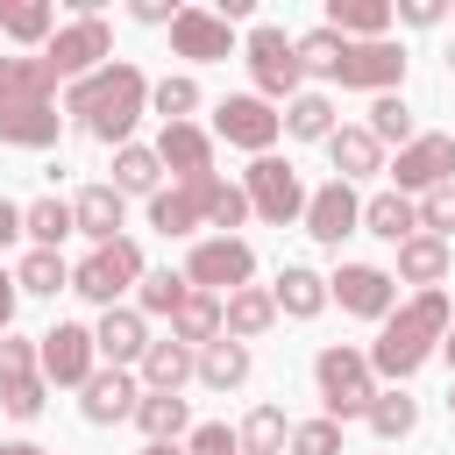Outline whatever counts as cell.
<instances>
[{
  "instance_id": "6da1fadb",
  "label": "cell",
  "mask_w": 455,
  "mask_h": 455,
  "mask_svg": "<svg viewBox=\"0 0 455 455\" xmlns=\"http://www.w3.org/2000/svg\"><path fill=\"white\" fill-rule=\"evenodd\" d=\"M64 114H71L92 142L121 149V142L135 135V121L149 114V78H142L135 64H100L92 78L64 85Z\"/></svg>"
},
{
  "instance_id": "7a4b0ae2",
  "label": "cell",
  "mask_w": 455,
  "mask_h": 455,
  "mask_svg": "<svg viewBox=\"0 0 455 455\" xmlns=\"http://www.w3.org/2000/svg\"><path fill=\"white\" fill-rule=\"evenodd\" d=\"M448 327H455L448 291H412L405 306H391V320H377V341L363 348V355H370V377L405 384V377L441 348V334H448Z\"/></svg>"
},
{
  "instance_id": "3957f363",
  "label": "cell",
  "mask_w": 455,
  "mask_h": 455,
  "mask_svg": "<svg viewBox=\"0 0 455 455\" xmlns=\"http://www.w3.org/2000/svg\"><path fill=\"white\" fill-rule=\"evenodd\" d=\"M36 64H43V78L57 85H78V78H92L100 64H114V28L100 21V14H71L43 50H36Z\"/></svg>"
},
{
  "instance_id": "277c9868",
  "label": "cell",
  "mask_w": 455,
  "mask_h": 455,
  "mask_svg": "<svg viewBox=\"0 0 455 455\" xmlns=\"http://www.w3.org/2000/svg\"><path fill=\"white\" fill-rule=\"evenodd\" d=\"M313 384H320V405H327V419H334V427H341V419H363V412H370V398H377L370 355H363V348H348V341H327V348L313 355Z\"/></svg>"
},
{
  "instance_id": "5b68a950",
  "label": "cell",
  "mask_w": 455,
  "mask_h": 455,
  "mask_svg": "<svg viewBox=\"0 0 455 455\" xmlns=\"http://www.w3.org/2000/svg\"><path fill=\"white\" fill-rule=\"evenodd\" d=\"M242 57H249V78H256V100H291V92H306V71H299V50H291V36L277 28V21H249V36H242Z\"/></svg>"
},
{
  "instance_id": "8992f818",
  "label": "cell",
  "mask_w": 455,
  "mask_h": 455,
  "mask_svg": "<svg viewBox=\"0 0 455 455\" xmlns=\"http://www.w3.org/2000/svg\"><path fill=\"white\" fill-rule=\"evenodd\" d=\"M249 277H256V249H249L242 235H199L192 256H185V284H192V291L228 299V291H242Z\"/></svg>"
},
{
  "instance_id": "52a82bcc",
  "label": "cell",
  "mask_w": 455,
  "mask_h": 455,
  "mask_svg": "<svg viewBox=\"0 0 455 455\" xmlns=\"http://www.w3.org/2000/svg\"><path fill=\"white\" fill-rule=\"evenodd\" d=\"M142 270H149V263H142L135 235H121V242L92 249V256L71 270V291H78V299H92V306L107 313V306H121V291H135V284H142Z\"/></svg>"
},
{
  "instance_id": "ba28073f",
  "label": "cell",
  "mask_w": 455,
  "mask_h": 455,
  "mask_svg": "<svg viewBox=\"0 0 455 455\" xmlns=\"http://www.w3.org/2000/svg\"><path fill=\"white\" fill-rule=\"evenodd\" d=\"M242 199H249V213H263V220H299L306 213V185H299V171L270 149V156H249V171H242Z\"/></svg>"
},
{
  "instance_id": "9c48e42d",
  "label": "cell",
  "mask_w": 455,
  "mask_h": 455,
  "mask_svg": "<svg viewBox=\"0 0 455 455\" xmlns=\"http://www.w3.org/2000/svg\"><path fill=\"white\" fill-rule=\"evenodd\" d=\"M213 135L235 142V149H249V156H270L277 135H284V121H277L270 100H256V92H228V100L213 107Z\"/></svg>"
},
{
  "instance_id": "30bf717a",
  "label": "cell",
  "mask_w": 455,
  "mask_h": 455,
  "mask_svg": "<svg viewBox=\"0 0 455 455\" xmlns=\"http://www.w3.org/2000/svg\"><path fill=\"white\" fill-rule=\"evenodd\" d=\"M327 299H334L341 313H355V320H391V306H398V277H391L384 263H334Z\"/></svg>"
},
{
  "instance_id": "8fae6325",
  "label": "cell",
  "mask_w": 455,
  "mask_h": 455,
  "mask_svg": "<svg viewBox=\"0 0 455 455\" xmlns=\"http://www.w3.org/2000/svg\"><path fill=\"white\" fill-rule=\"evenodd\" d=\"M36 370H43V384H85L92 370H100V348H92V327H78V320H57L50 334H36Z\"/></svg>"
},
{
  "instance_id": "7c38bea8",
  "label": "cell",
  "mask_w": 455,
  "mask_h": 455,
  "mask_svg": "<svg viewBox=\"0 0 455 455\" xmlns=\"http://www.w3.org/2000/svg\"><path fill=\"white\" fill-rule=\"evenodd\" d=\"M334 85H348V92H398L405 85V50L391 43V36H377V43H348L341 50V64H334Z\"/></svg>"
},
{
  "instance_id": "4fadbf2b",
  "label": "cell",
  "mask_w": 455,
  "mask_h": 455,
  "mask_svg": "<svg viewBox=\"0 0 455 455\" xmlns=\"http://www.w3.org/2000/svg\"><path fill=\"white\" fill-rule=\"evenodd\" d=\"M434 185H455V135H412L398 149V164H391V192L419 199Z\"/></svg>"
},
{
  "instance_id": "5bb4252c",
  "label": "cell",
  "mask_w": 455,
  "mask_h": 455,
  "mask_svg": "<svg viewBox=\"0 0 455 455\" xmlns=\"http://www.w3.org/2000/svg\"><path fill=\"white\" fill-rule=\"evenodd\" d=\"M306 235L320 242V249H341L348 235H363V199H355V185H341V178H327L320 192H306Z\"/></svg>"
},
{
  "instance_id": "9a60e30c",
  "label": "cell",
  "mask_w": 455,
  "mask_h": 455,
  "mask_svg": "<svg viewBox=\"0 0 455 455\" xmlns=\"http://www.w3.org/2000/svg\"><path fill=\"white\" fill-rule=\"evenodd\" d=\"M43 370H36V341H21V334H0V412H14V419H36L43 412Z\"/></svg>"
},
{
  "instance_id": "2e32d148",
  "label": "cell",
  "mask_w": 455,
  "mask_h": 455,
  "mask_svg": "<svg viewBox=\"0 0 455 455\" xmlns=\"http://www.w3.org/2000/svg\"><path fill=\"white\" fill-rule=\"evenodd\" d=\"M171 50L192 57V64H220V57H235L242 43H235V28H228L213 7H178V14H171Z\"/></svg>"
},
{
  "instance_id": "e0dca14e",
  "label": "cell",
  "mask_w": 455,
  "mask_h": 455,
  "mask_svg": "<svg viewBox=\"0 0 455 455\" xmlns=\"http://www.w3.org/2000/svg\"><path fill=\"white\" fill-rule=\"evenodd\" d=\"M135 405H142V377L135 370H92L78 384V412L92 427H121V419H135Z\"/></svg>"
},
{
  "instance_id": "ac0fdd59",
  "label": "cell",
  "mask_w": 455,
  "mask_h": 455,
  "mask_svg": "<svg viewBox=\"0 0 455 455\" xmlns=\"http://www.w3.org/2000/svg\"><path fill=\"white\" fill-rule=\"evenodd\" d=\"M156 164H164L178 185H199V178H213V135H206L199 121H171V128L156 135Z\"/></svg>"
},
{
  "instance_id": "d6986e66",
  "label": "cell",
  "mask_w": 455,
  "mask_h": 455,
  "mask_svg": "<svg viewBox=\"0 0 455 455\" xmlns=\"http://www.w3.org/2000/svg\"><path fill=\"white\" fill-rule=\"evenodd\" d=\"M71 228H78L92 249H107V242H121V228H128V199H121L114 185H78V192H71Z\"/></svg>"
},
{
  "instance_id": "ffe728a7",
  "label": "cell",
  "mask_w": 455,
  "mask_h": 455,
  "mask_svg": "<svg viewBox=\"0 0 455 455\" xmlns=\"http://www.w3.org/2000/svg\"><path fill=\"white\" fill-rule=\"evenodd\" d=\"M92 348H100V363H107V370H135V363H142V348H149V320H142L135 306H107V313H100V327H92Z\"/></svg>"
},
{
  "instance_id": "44dd1931",
  "label": "cell",
  "mask_w": 455,
  "mask_h": 455,
  "mask_svg": "<svg viewBox=\"0 0 455 455\" xmlns=\"http://www.w3.org/2000/svg\"><path fill=\"white\" fill-rule=\"evenodd\" d=\"M270 327H277V306H270V291H263V284H242V291H228V299H220V334H228V341H242V348H249V341H263Z\"/></svg>"
},
{
  "instance_id": "7402d4cb",
  "label": "cell",
  "mask_w": 455,
  "mask_h": 455,
  "mask_svg": "<svg viewBox=\"0 0 455 455\" xmlns=\"http://www.w3.org/2000/svg\"><path fill=\"white\" fill-rule=\"evenodd\" d=\"M363 235H377V242H391V249H398V242H412V235H419V206H412L405 192H391V185H384V192H370V199H363Z\"/></svg>"
},
{
  "instance_id": "603a6c76",
  "label": "cell",
  "mask_w": 455,
  "mask_h": 455,
  "mask_svg": "<svg viewBox=\"0 0 455 455\" xmlns=\"http://www.w3.org/2000/svg\"><path fill=\"white\" fill-rule=\"evenodd\" d=\"M448 270H455V249H448L441 235H412V242H398V270H391V277H405V284H419V291H441Z\"/></svg>"
},
{
  "instance_id": "cb8c5ba5",
  "label": "cell",
  "mask_w": 455,
  "mask_h": 455,
  "mask_svg": "<svg viewBox=\"0 0 455 455\" xmlns=\"http://www.w3.org/2000/svg\"><path fill=\"white\" fill-rule=\"evenodd\" d=\"M270 306H277V320H313L327 306V277L306 270V263H284L277 284H270Z\"/></svg>"
},
{
  "instance_id": "d4e9b609",
  "label": "cell",
  "mask_w": 455,
  "mask_h": 455,
  "mask_svg": "<svg viewBox=\"0 0 455 455\" xmlns=\"http://www.w3.org/2000/svg\"><path fill=\"white\" fill-rule=\"evenodd\" d=\"M327 156H334V178H341V185H363V178L384 171V149H377L370 128H334V135H327Z\"/></svg>"
},
{
  "instance_id": "484cf974",
  "label": "cell",
  "mask_w": 455,
  "mask_h": 455,
  "mask_svg": "<svg viewBox=\"0 0 455 455\" xmlns=\"http://www.w3.org/2000/svg\"><path fill=\"white\" fill-rule=\"evenodd\" d=\"M135 370H142V391H185V384H192V370H199V355H192L185 341H171V334H164V341H149V348H142V363H135Z\"/></svg>"
},
{
  "instance_id": "4316f807",
  "label": "cell",
  "mask_w": 455,
  "mask_h": 455,
  "mask_svg": "<svg viewBox=\"0 0 455 455\" xmlns=\"http://www.w3.org/2000/svg\"><path fill=\"white\" fill-rule=\"evenodd\" d=\"M57 128H64L57 100H43V107H0V142H14V149H50Z\"/></svg>"
},
{
  "instance_id": "83f0119b",
  "label": "cell",
  "mask_w": 455,
  "mask_h": 455,
  "mask_svg": "<svg viewBox=\"0 0 455 455\" xmlns=\"http://www.w3.org/2000/svg\"><path fill=\"white\" fill-rule=\"evenodd\" d=\"M327 28L341 43H377L391 28V0H327Z\"/></svg>"
},
{
  "instance_id": "f1b7e54d",
  "label": "cell",
  "mask_w": 455,
  "mask_h": 455,
  "mask_svg": "<svg viewBox=\"0 0 455 455\" xmlns=\"http://www.w3.org/2000/svg\"><path fill=\"white\" fill-rule=\"evenodd\" d=\"M114 192H121V199H156V192H164V164H156V149L121 142V149H114Z\"/></svg>"
},
{
  "instance_id": "f546056e",
  "label": "cell",
  "mask_w": 455,
  "mask_h": 455,
  "mask_svg": "<svg viewBox=\"0 0 455 455\" xmlns=\"http://www.w3.org/2000/svg\"><path fill=\"white\" fill-rule=\"evenodd\" d=\"M277 121H284V135H291V142H327V135L341 128V121H334V100H327V92H291Z\"/></svg>"
},
{
  "instance_id": "4dcf8cb0",
  "label": "cell",
  "mask_w": 455,
  "mask_h": 455,
  "mask_svg": "<svg viewBox=\"0 0 455 455\" xmlns=\"http://www.w3.org/2000/svg\"><path fill=\"white\" fill-rule=\"evenodd\" d=\"M192 192H199V220H206V228H220V235H235V228L249 220V199H242V185H228L220 171H213V178H199Z\"/></svg>"
},
{
  "instance_id": "1f68e13d",
  "label": "cell",
  "mask_w": 455,
  "mask_h": 455,
  "mask_svg": "<svg viewBox=\"0 0 455 455\" xmlns=\"http://www.w3.org/2000/svg\"><path fill=\"white\" fill-rule=\"evenodd\" d=\"M171 341H185L192 355H199L206 341H220V299H213V291H192V299L171 313Z\"/></svg>"
},
{
  "instance_id": "d6a6232c",
  "label": "cell",
  "mask_w": 455,
  "mask_h": 455,
  "mask_svg": "<svg viewBox=\"0 0 455 455\" xmlns=\"http://www.w3.org/2000/svg\"><path fill=\"white\" fill-rule=\"evenodd\" d=\"M192 377H199L206 391H235V384H249V348L220 334V341L199 348V370H192Z\"/></svg>"
},
{
  "instance_id": "836d02e7",
  "label": "cell",
  "mask_w": 455,
  "mask_h": 455,
  "mask_svg": "<svg viewBox=\"0 0 455 455\" xmlns=\"http://www.w3.org/2000/svg\"><path fill=\"white\" fill-rule=\"evenodd\" d=\"M135 427H142V441H178V434H192V412H185L178 391H142Z\"/></svg>"
},
{
  "instance_id": "e575fe53",
  "label": "cell",
  "mask_w": 455,
  "mask_h": 455,
  "mask_svg": "<svg viewBox=\"0 0 455 455\" xmlns=\"http://www.w3.org/2000/svg\"><path fill=\"white\" fill-rule=\"evenodd\" d=\"M0 36L43 50V43L57 36V7H50V0H0Z\"/></svg>"
},
{
  "instance_id": "d590c367",
  "label": "cell",
  "mask_w": 455,
  "mask_h": 455,
  "mask_svg": "<svg viewBox=\"0 0 455 455\" xmlns=\"http://www.w3.org/2000/svg\"><path fill=\"white\" fill-rule=\"evenodd\" d=\"M21 235H28V249H57L64 235H78L71 228V199H57V192L50 199H28L21 206Z\"/></svg>"
},
{
  "instance_id": "8d00e7d4",
  "label": "cell",
  "mask_w": 455,
  "mask_h": 455,
  "mask_svg": "<svg viewBox=\"0 0 455 455\" xmlns=\"http://www.w3.org/2000/svg\"><path fill=\"white\" fill-rule=\"evenodd\" d=\"M185 299H192L185 270H142V284H135V313H142V320H171Z\"/></svg>"
},
{
  "instance_id": "74e56055",
  "label": "cell",
  "mask_w": 455,
  "mask_h": 455,
  "mask_svg": "<svg viewBox=\"0 0 455 455\" xmlns=\"http://www.w3.org/2000/svg\"><path fill=\"white\" fill-rule=\"evenodd\" d=\"M57 85L43 78L36 57H0V107H43Z\"/></svg>"
},
{
  "instance_id": "f35d334b",
  "label": "cell",
  "mask_w": 455,
  "mask_h": 455,
  "mask_svg": "<svg viewBox=\"0 0 455 455\" xmlns=\"http://www.w3.org/2000/svg\"><path fill=\"white\" fill-rule=\"evenodd\" d=\"M149 228H156V235H199V228H206V220H199V192H192V185L156 192V199H149Z\"/></svg>"
},
{
  "instance_id": "ab89813d",
  "label": "cell",
  "mask_w": 455,
  "mask_h": 455,
  "mask_svg": "<svg viewBox=\"0 0 455 455\" xmlns=\"http://www.w3.org/2000/svg\"><path fill=\"white\" fill-rule=\"evenodd\" d=\"M235 441H242V455H284V441H291L284 405H256V412L235 427Z\"/></svg>"
},
{
  "instance_id": "60d3db41",
  "label": "cell",
  "mask_w": 455,
  "mask_h": 455,
  "mask_svg": "<svg viewBox=\"0 0 455 455\" xmlns=\"http://www.w3.org/2000/svg\"><path fill=\"white\" fill-rule=\"evenodd\" d=\"M363 128L377 135V149H391V142L405 149V142L419 135V128H412V107H405V92H377V100H370V121H363Z\"/></svg>"
},
{
  "instance_id": "b9f144b4",
  "label": "cell",
  "mask_w": 455,
  "mask_h": 455,
  "mask_svg": "<svg viewBox=\"0 0 455 455\" xmlns=\"http://www.w3.org/2000/svg\"><path fill=\"white\" fill-rule=\"evenodd\" d=\"M14 284L36 291V299H57V291H71V263H64L57 249H28L21 270H14Z\"/></svg>"
},
{
  "instance_id": "7bdbcfd3",
  "label": "cell",
  "mask_w": 455,
  "mask_h": 455,
  "mask_svg": "<svg viewBox=\"0 0 455 455\" xmlns=\"http://www.w3.org/2000/svg\"><path fill=\"white\" fill-rule=\"evenodd\" d=\"M363 419H370V434H377V441H405V434L419 427V398H405V391H377Z\"/></svg>"
},
{
  "instance_id": "ee69618b",
  "label": "cell",
  "mask_w": 455,
  "mask_h": 455,
  "mask_svg": "<svg viewBox=\"0 0 455 455\" xmlns=\"http://www.w3.org/2000/svg\"><path fill=\"white\" fill-rule=\"evenodd\" d=\"M291 50H299V71H306V78H334V64H341V50H348V43H341V36L320 21V28L291 36Z\"/></svg>"
},
{
  "instance_id": "f6af8a7d",
  "label": "cell",
  "mask_w": 455,
  "mask_h": 455,
  "mask_svg": "<svg viewBox=\"0 0 455 455\" xmlns=\"http://www.w3.org/2000/svg\"><path fill=\"white\" fill-rule=\"evenodd\" d=\"M192 107H199V78L178 71V78H156L149 85V114H164V128L171 121H192Z\"/></svg>"
},
{
  "instance_id": "bcb514c9",
  "label": "cell",
  "mask_w": 455,
  "mask_h": 455,
  "mask_svg": "<svg viewBox=\"0 0 455 455\" xmlns=\"http://www.w3.org/2000/svg\"><path fill=\"white\" fill-rule=\"evenodd\" d=\"M284 448H291V455H348L334 419H291V441H284Z\"/></svg>"
},
{
  "instance_id": "7dc6e473",
  "label": "cell",
  "mask_w": 455,
  "mask_h": 455,
  "mask_svg": "<svg viewBox=\"0 0 455 455\" xmlns=\"http://www.w3.org/2000/svg\"><path fill=\"white\" fill-rule=\"evenodd\" d=\"M412 206H419V235H441V242L455 235V185H434V192H419Z\"/></svg>"
},
{
  "instance_id": "c3c4849f",
  "label": "cell",
  "mask_w": 455,
  "mask_h": 455,
  "mask_svg": "<svg viewBox=\"0 0 455 455\" xmlns=\"http://www.w3.org/2000/svg\"><path fill=\"white\" fill-rule=\"evenodd\" d=\"M242 441H235V427L228 419H199L192 434H185V455H235Z\"/></svg>"
},
{
  "instance_id": "681fc988",
  "label": "cell",
  "mask_w": 455,
  "mask_h": 455,
  "mask_svg": "<svg viewBox=\"0 0 455 455\" xmlns=\"http://www.w3.org/2000/svg\"><path fill=\"white\" fill-rule=\"evenodd\" d=\"M441 14H448L441 0H398V7H391V21H405V28H434Z\"/></svg>"
},
{
  "instance_id": "f907efd6",
  "label": "cell",
  "mask_w": 455,
  "mask_h": 455,
  "mask_svg": "<svg viewBox=\"0 0 455 455\" xmlns=\"http://www.w3.org/2000/svg\"><path fill=\"white\" fill-rule=\"evenodd\" d=\"M128 14H135L142 28H171V14H178V7H171V0H135Z\"/></svg>"
},
{
  "instance_id": "816d5d0a",
  "label": "cell",
  "mask_w": 455,
  "mask_h": 455,
  "mask_svg": "<svg viewBox=\"0 0 455 455\" xmlns=\"http://www.w3.org/2000/svg\"><path fill=\"white\" fill-rule=\"evenodd\" d=\"M14 306H21V284L14 270H0V334H14Z\"/></svg>"
},
{
  "instance_id": "f5cc1de1",
  "label": "cell",
  "mask_w": 455,
  "mask_h": 455,
  "mask_svg": "<svg viewBox=\"0 0 455 455\" xmlns=\"http://www.w3.org/2000/svg\"><path fill=\"white\" fill-rule=\"evenodd\" d=\"M14 235H21V206H14V199H0V249H7Z\"/></svg>"
},
{
  "instance_id": "db71d44e",
  "label": "cell",
  "mask_w": 455,
  "mask_h": 455,
  "mask_svg": "<svg viewBox=\"0 0 455 455\" xmlns=\"http://www.w3.org/2000/svg\"><path fill=\"white\" fill-rule=\"evenodd\" d=\"M0 455H50V448H36V441H0Z\"/></svg>"
},
{
  "instance_id": "11a10c76",
  "label": "cell",
  "mask_w": 455,
  "mask_h": 455,
  "mask_svg": "<svg viewBox=\"0 0 455 455\" xmlns=\"http://www.w3.org/2000/svg\"><path fill=\"white\" fill-rule=\"evenodd\" d=\"M142 455H185L178 441H142Z\"/></svg>"
},
{
  "instance_id": "9f6ffc18",
  "label": "cell",
  "mask_w": 455,
  "mask_h": 455,
  "mask_svg": "<svg viewBox=\"0 0 455 455\" xmlns=\"http://www.w3.org/2000/svg\"><path fill=\"white\" fill-rule=\"evenodd\" d=\"M441 355H448V370H455V327H448V334H441Z\"/></svg>"
},
{
  "instance_id": "6f0895ef",
  "label": "cell",
  "mask_w": 455,
  "mask_h": 455,
  "mask_svg": "<svg viewBox=\"0 0 455 455\" xmlns=\"http://www.w3.org/2000/svg\"><path fill=\"white\" fill-rule=\"evenodd\" d=\"M448 78H455V50H448Z\"/></svg>"
},
{
  "instance_id": "680465c9",
  "label": "cell",
  "mask_w": 455,
  "mask_h": 455,
  "mask_svg": "<svg viewBox=\"0 0 455 455\" xmlns=\"http://www.w3.org/2000/svg\"><path fill=\"white\" fill-rule=\"evenodd\" d=\"M448 412H455V384H448Z\"/></svg>"
},
{
  "instance_id": "91938a15",
  "label": "cell",
  "mask_w": 455,
  "mask_h": 455,
  "mask_svg": "<svg viewBox=\"0 0 455 455\" xmlns=\"http://www.w3.org/2000/svg\"><path fill=\"white\" fill-rule=\"evenodd\" d=\"M235 455H242V448H235Z\"/></svg>"
}]
</instances>
